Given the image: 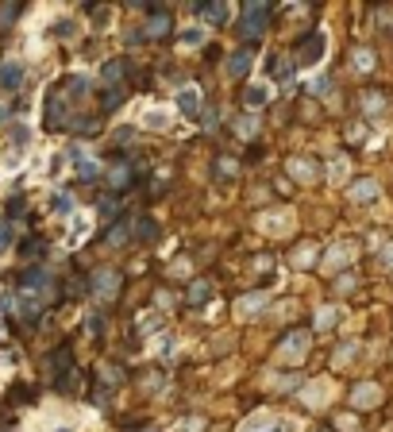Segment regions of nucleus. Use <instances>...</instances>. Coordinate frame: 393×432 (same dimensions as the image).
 Segmentation results:
<instances>
[{
	"instance_id": "7c9ffc66",
	"label": "nucleus",
	"mask_w": 393,
	"mask_h": 432,
	"mask_svg": "<svg viewBox=\"0 0 393 432\" xmlns=\"http://www.w3.org/2000/svg\"><path fill=\"white\" fill-rule=\"evenodd\" d=\"M127 182H131V167H127V162L112 167V185H127Z\"/></svg>"
},
{
	"instance_id": "e433bc0d",
	"label": "nucleus",
	"mask_w": 393,
	"mask_h": 432,
	"mask_svg": "<svg viewBox=\"0 0 393 432\" xmlns=\"http://www.w3.org/2000/svg\"><path fill=\"white\" fill-rule=\"evenodd\" d=\"M355 351H359V344H347V348H339V351H335V363H347Z\"/></svg>"
},
{
	"instance_id": "a19ab883",
	"label": "nucleus",
	"mask_w": 393,
	"mask_h": 432,
	"mask_svg": "<svg viewBox=\"0 0 393 432\" xmlns=\"http://www.w3.org/2000/svg\"><path fill=\"white\" fill-rule=\"evenodd\" d=\"M135 228H139V236H154V224H151V220H139Z\"/></svg>"
},
{
	"instance_id": "f8f14e48",
	"label": "nucleus",
	"mask_w": 393,
	"mask_h": 432,
	"mask_svg": "<svg viewBox=\"0 0 393 432\" xmlns=\"http://www.w3.org/2000/svg\"><path fill=\"white\" fill-rule=\"evenodd\" d=\"M89 232H93V216H89V213H74V216H70L66 243H70V247H77L81 240H89Z\"/></svg>"
},
{
	"instance_id": "412c9836",
	"label": "nucleus",
	"mask_w": 393,
	"mask_h": 432,
	"mask_svg": "<svg viewBox=\"0 0 393 432\" xmlns=\"http://www.w3.org/2000/svg\"><path fill=\"white\" fill-rule=\"evenodd\" d=\"M51 213H54V216H74V197H70L66 190H58V193L51 197Z\"/></svg>"
},
{
	"instance_id": "c756f323",
	"label": "nucleus",
	"mask_w": 393,
	"mask_h": 432,
	"mask_svg": "<svg viewBox=\"0 0 393 432\" xmlns=\"http://www.w3.org/2000/svg\"><path fill=\"white\" fill-rule=\"evenodd\" d=\"M104 82H112L120 89V82H124V66H120V62H109V66H104Z\"/></svg>"
},
{
	"instance_id": "72a5a7b5",
	"label": "nucleus",
	"mask_w": 393,
	"mask_h": 432,
	"mask_svg": "<svg viewBox=\"0 0 393 432\" xmlns=\"http://www.w3.org/2000/svg\"><path fill=\"white\" fill-rule=\"evenodd\" d=\"M204 424H201V417H185V421H177V429L174 432H201Z\"/></svg>"
},
{
	"instance_id": "0eeeda50",
	"label": "nucleus",
	"mask_w": 393,
	"mask_h": 432,
	"mask_svg": "<svg viewBox=\"0 0 393 432\" xmlns=\"http://www.w3.org/2000/svg\"><path fill=\"white\" fill-rule=\"evenodd\" d=\"M324 35H309V39L305 43H297V62H301V66H316L320 59H324Z\"/></svg>"
},
{
	"instance_id": "2f4dec72",
	"label": "nucleus",
	"mask_w": 393,
	"mask_h": 432,
	"mask_svg": "<svg viewBox=\"0 0 393 432\" xmlns=\"http://www.w3.org/2000/svg\"><path fill=\"white\" fill-rule=\"evenodd\" d=\"M355 66H359V70H374V50H367V47L355 50Z\"/></svg>"
},
{
	"instance_id": "4468645a",
	"label": "nucleus",
	"mask_w": 393,
	"mask_h": 432,
	"mask_svg": "<svg viewBox=\"0 0 393 432\" xmlns=\"http://www.w3.org/2000/svg\"><path fill=\"white\" fill-rule=\"evenodd\" d=\"M93 290H97V298H101V301L116 298V290H120V275H116V270H97V278H93Z\"/></svg>"
},
{
	"instance_id": "7ed1b4c3",
	"label": "nucleus",
	"mask_w": 393,
	"mask_h": 432,
	"mask_svg": "<svg viewBox=\"0 0 393 432\" xmlns=\"http://www.w3.org/2000/svg\"><path fill=\"white\" fill-rule=\"evenodd\" d=\"M239 432H297V429H293V421L282 413H262V417H255V421H247Z\"/></svg>"
},
{
	"instance_id": "5701e85b",
	"label": "nucleus",
	"mask_w": 393,
	"mask_h": 432,
	"mask_svg": "<svg viewBox=\"0 0 393 432\" xmlns=\"http://www.w3.org/2000/svg\"><path fill=\"white\" fill-rule=\"evenodd\" d=\"M351 174V162H347V158H332V167H328V178H332V182H343V178Z\"/></svg>"
},
{
	"instance_id": "423d86ee",
	"label": "nucleus",
	"mask_w": 393,
	"mask_h": 432,
	"mask_svg": "<svg viewBox=\"0 0 393 432\" xmlns=\"http://www.w3.org/2000/svg\"><path fill=\"white\" fill-rule=\"evenodd\" d=\"M259 228L266 236H285L293 228V213H289V208H270V213L259 220Z\"/></svg>"
},
{
	"instance_id": "a211bd4d",
	"label": "nucleus",
	"mask_w": 393,
	"mask_h": 432,
	"mask_svg": "<svg viewBox=\"0 0 393 432\" xmlns=\"http://www.w3.org/2000/svg\"><path fill=\"white\" fill-rule=\"evenodd\" d=\"M351 259H355V247H351V243H343V247H335V251H328V255H324V270L332 275V270L347 266Z\"/></svg>"
},
{
	"instance_id": "ddd939ff",
	"label": "nucleus",
	"mask_w": 393,
	"mask_h": 432,
	"mask_svg": "<svg viewBox=\"0 0 393 432\" xmlns=\"http://www.w3.org/2000/svg\"><path fill=\"white\" fill-rule=\"evenodd\" d=\"M193 12H197L209 27H224L227 16H232V4H197Z\"/></svg>"
},
{
	"instance_id": "1a4fd4ad",
	"label": "nucleus",
	"mask_w": 393,
	"mask_h": 432,
	"mask_svg": "<svg viewBox=\"0 0 393 432\" xmlns=\"http://www.w3.org/2000/svg\"><path fill=\"white\" fill-rule=\"evenodd\" d=\"M305 351H309V336H305V332H289L282 340V348H278V355H282L285 363H297Z\"/></svg>"
},
{
	"instance_id": "f257e3e1",
	"label": "nucleus",
	"mask_w": 393,
	"mask_h": 432,
	"mask_svg": "<svg viewBox=\"0 0 393 432\" xmlns=\"http://www.w3.org/2000/svg\"><path fill=\"white\" fill-rule=\"evenodd\" d=\"M89 97V77L74 74L47 93V124L51 128H89V120L77 112V100Z\"/></svg>"
},
{
	"instance_id": "20e7f679",
	"label": "nucleus",
	"mask_w": 393,
	"mask_h": 432,
	"mask_svg": "<svg viewBox=\"0 0 393 432\" xmlns=\"http://www.w3.org/2000/svg\"><path fill=\"white\" fill-rule=\"evenodd\" d=\"M239 16H243V31L255 39V35L266 27V20H270V4H243Z\"/></svg>"
},
{
	"instance_id": "ea45409f",
	"label": "nucleus",
	"mask_w": 393,
	"mask_h": 432,
	"mask_svg": "<svg viewBox=\"0 0 393 432\" xmlns=\"http://www.w3.org/2000/svg\"><path fill=\"white\" fill-rule=\"evenodd\" d=\"M309 89H312V93H328V82H324V77H312Z\"/></svg>"
},
{
	"instance_id": "4be33fe9",
	"label": "nucleus",
	"mask_w": 393,
	"mask_h": 432,
	"mask_svg": "<svg viewBox=\"0 0 393 432\" xmlns=\"http://www.w3.org/2000/svg\"><path fill=\"white\" fill-rule=\"evenodd\" d=\"M374 197H378V182H370V178L351 185V201H374Z\"/></svg>"
},
{
	"instance_id": "6ab92c4d",
	"label": "nucleus",
	"mask_w": 393,
	"mask_h": 432,
	"mask_svg": "<svg viewBox=\"0 0 393 432\" xmlns=\"http://www.w3.org/2000/svg\"><path fill=\"white\" fill-rule=\"evenodd\" d=\"M251 74V50H235L227 59V77H247Z\"/></svg>"
},
{
	"instance_id": "9b49d317",
	"label": "nucleus",
	"mask_w": 393,
	"mask_h": 432,
	"mask_svg": "<svg viewBox=\"0 0 393 432\" xmlns=\"http://www.w3.org/2000/svg\"><path fill=\"white\" fill-rule=\"evenodd\" d=\"M177 112H182L185 120H193L197 112H201V89H197V85H185V89H177Z\"/></svg>"
},
{
	"instance_id": "79ce46f5",
	"label": "nucleus",
	"mask_w": 393,
	"mask_h": 432,
	"mask_svg": "<svg viewBox=\"0 0 393 432\" xmlns=\"http://www.w3.org/2000/svg\"><path fill=\"white\" fill-rule=\"evenodd\" d=\"M382 263H390V266H393V243H390V247L382 251Z\"/></svg>"
},
{
	"instance_id": "f3484780",
	"label": "nucleus",
	"mask_w": 393,
	"mask_h": 432,
	"mask_svg": "<svg viewBox=\"0 0 393 432\" xmlns=\"http://www.w3.org/2000/svg\"><path fill=\"white\" fill-rule=\"evenodd\" d=\"M143 128H151V132H170V108H147L143 112Z\"/></svg>"
},
{
	"instance_id": "9d476101",
	"label": "nucleus",
	"mask_w": 393,
	"mask_h": 432,
	"mask_svg": "<svg viewBox=\"0 0 393 432\" xmlns=\"http://www.w3.org/2000/svg\"><path fill=\"white\" fill-rule=\"evenodd\" d=\"M266 305H270L266 293H247V298L235 301V316H239V321H251V316H259Z\"/></svg>"
},
{
	"instance_id": "bb28decb",
	"label": "nucleus",
	"mask_w": 393,
	"mask_h": 432,
	"mask_svg": "<svg viewBox=\"0 0 393 432\" xmlns=\"http://www.w3.org/2000/svg\"><path fill=\"white\" fill-rule=\"evenodd\" d=\"M177 43H182V47H201V43H204V27H189Z\"/></svg>"
},
{
	"instance_id": "58836bf2",
	"label": "nucleus",
	"mask_w": 393,
	"mask_h": 432,
	"mask_svg": "<svg viewBox=\"0 0 393 432\" xmlns=\"http://www.w3.org/2000/svg\"><path fill=\"white\" fill-rule=\"evenodd\" d=\"M8 243H12V228L4 224V220H0V251L8 247Z\"/></svg>"
},
{
	"instance_id": "473e14b6",
	"label": "nucleus",
	"mask_w": 393,
	"mask_h": 432,
	"mask_svg": "<svg viewBox=\"0 0 393 432\" xmlns=\"http://www.w3.org/2000/svg\"><path fill=\"white\" fill-rule=\"evenodd\" d=\"M362 105H367V112H370V116H378V112L385 108V100L378 97V93H367V100H362Z\"/></svg>"
},
{
	"instance_id": "2eb2a0df",
	"label": "nucleus",
	"mask_w": 393,
	"mask_h": 432,
	"mask_svg": "<svg viewBox=\"0 0 393 432\" xmlns=\"http://www.w3.org/2000/svg\"><path fill=\"white\" fill-rule=\"evenodd\" d=\"M351 401H355V409H374L378 401H382V390H378L374 383H367V386H355Z\"/></svg>"
},
{
	"instance_id": "4c0bfd02",
	"label": "nucleus",
	"mask_w": 393,
	"mask_h": 432,
	"mask_svg": "<svg viewBox=\"0 0 393 432\" xmlns=\"http://www.w3.org/2000/svg\"><path fill=\"white\" fill-rule=\"evenodd\" d=\"M255 132H259V124H255V120L247 116V120H243V124H239V135H243V139H251Z\"/></svg>"
},
{
	"instance_id": "c9c22d12",
	"label": "nucleus",
	"mask_w": 393,
	"mask_h": 432,
	"mask_svg": "<svg viewBox=\"0 0 393 432\" xmlns=\"http://www.w3.org/2000/svg\"><path fill=\"white\" fill-rule=\"evenodd\" d=\"M309 263H312V247H301L293 255V266H309Z\"/></svg>"
},
{
	"instance_id": "393cba45",
	"label": "nucleus",
	"mask_w": 393,
	"mask_h": 432,
	"mask_svg": "<svg viewBox=\"0 0 393 432\" xmlns=\"http://www.w3.org/2000/svg\"><path fill=\"white\" fill-rule=\"evenodd\" d=\"M151 35L159 39V35H166V27H170V20H166V12H159V8H151Z\"/></svg>"
},
{
	"instance_id": "b1692460",
	"label": "nucleus",
	"mask_w": 393,
	"mask_h": 432,
	"mask_svg": "<svg viewBox=\"0 0 393 432\" xmlns=\"http://www.w3.org/2000/svg\"><path fill=\"white\" fill-rule=\"evenodd\" d=\"M324 394H328V383H312L309 390H305V401H309L312 409H320L324 406Z\"/></svg>"
},
{
	"instance_id": "39448f33",
	"label": "nucleus",
	"mask_w": 393,
	"mask_h": 432,
	"mask_svg": "<svg viewBox=\"0 0 393 432\" xmlns=\"http://www.w3.org/2000/svg\"><path fill=\"white\" fill-rule=\"evenodd\" d=\"M70 162H74V170H77L81 182H97V178H101V162H97L93 155H85L81 147H70Z\"/></svg>"
},
{
	"instance_id": "f704fd0d",
	"label": "nucleus",
	"mask_w": 393,
	"mask_h": 432,
	"mask_svg": "<svg viewBox=\"0 0 393 432\" xmlns=\"http://www.w3.org/2000/svg\"><path fill=\"white\" fill-rule=\"evenodd\" d=\"M328 324H335V309H332V305H324V309L316 313V328H328Z\"/></svg>"
},
{
	"instance_id": "6e6552de",
	"label": "nucleus",
	"mask_w": 393,
	"mask_h": 432,
	"mask_svg": "<svg viewBox=\"0 0 393 432\" xmlns=\"http://www.w3.org/2000/svg\"><path fill=\"white\" fill-rule=\"evenodd\" d=\"M19 85H24V62H0V93H16Z\"/></svg>"
},
{
	"instance_id": "f03ea898",
	"label": "nucleus",
	"mask_w": 393,
	"mask_h": 432,
	"mask_svg": "<svg viewBox=\"0 0 393 432\" xmlns=\"http://www.w3.org/2000/svg\"><path fill=\"white\" fill-rule=\"evenodd\" d=\"M27 147H31V128L16 124V128H12V135H8V143L0 147V167H4V170H19Z\"/></svg>"
},
{
	"instance_id": "dca6fc26",
	"label": "nucleus",
	"mask_w": 393,
	"mask_h": 432,
	"mask_svg": "<svg viewBox=\"0 0 393 432\" xmlns=\"http://www.w3.org/2000/svg\"><path fill=\"white\" fill-rule=\"evenodd\" d=\"M270 97H274V89H270L266 82H255V85H247V93H243V100H247V108H262V105H270Z\"/></svg>"
},
{
	"instance_id": "c85d7f7f",
	"label": "nucleus",
	"mask_w": 393,
	"mask_h": 432,
	"mask_svg": "<svg viewBox=\"0 0 393 432\" xmlns=\"http://www.w3.org/2000/svg\"><path fill=\"white\" fill-rule=\"evenodd\" d=\"M209 298H212V286L209 282H197V286H193V293H189L193 305H201V301H209Z\"/></svg>"
},
{
	"instance_id": "aec40b11",
	"label": "nucleus",
	"mask_w": 393,
	"mask_h": 432,
	"mask_svg": "<svg viewBox=\"0 0 393 432\" xmlns=\"http://www.w3.org/2000/svg\"><path fill=\"white\" fill-rule=\"evenodd\" d=\"M289 174L297 178V182H312V178H316V162H312V158H289Z\"/></svg>"
},
{
	"instance_id": "cd10ccee",
	"label": "nucleus",
	"mask_w": 393,
	"mask_h": 432,
	"mask_svg": "<svg viewBox=\"0 0 393 432\" xmlns=\"http://www.w3.org/2000/svg\"><path fill=\"white\" fill-rule=\"evenodd\" d=\"M127 236H131V228H127V224L112 228V232H109V247H124V243H127Z\"/></svg>"
},
{
	"instance_id": "a878e982",
	"label": "nucleus",
	"mask_w": 393,
	"mask_h": 432,
	"mask_svg": "<svg viewBox=\"0 0 393 432\" xmlns=\"http://www.w3.org/2000/svg\"><path fill=\"white\" fill-rule=\"evenodd\" d=\"M162 324H166V316H162V313H151V316L143 313V316H139V328H143V332H159Z\"/></svg>"
}]
</instances>
